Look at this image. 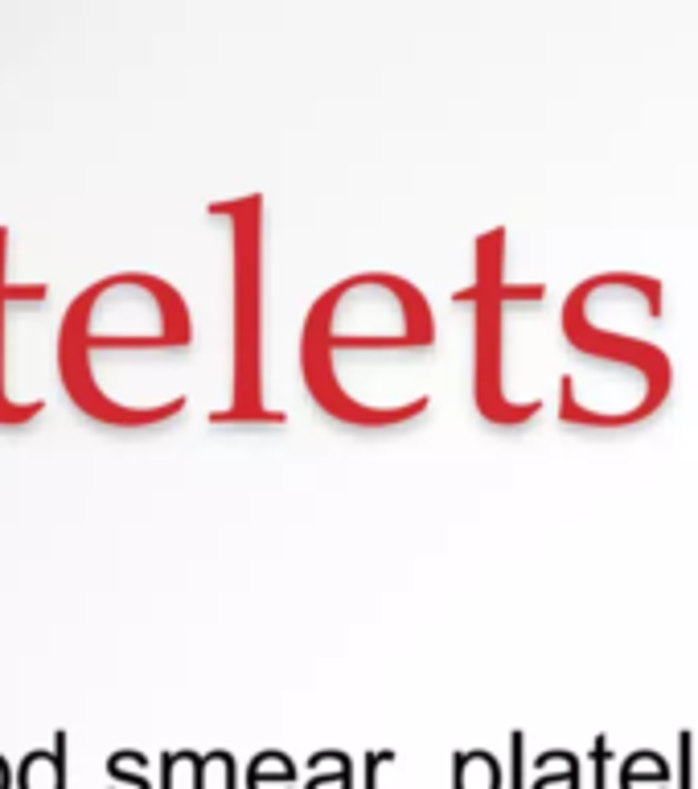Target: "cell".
I'll return each mask as SVG.
<instances>
[{"mask_svg":"<svg viewBox=\"0 0 698 789\" xmlns=\"http://www.w3.org/2000/svg\"><path fill=\"white\" fill-rule=\"evenodd\" d=\"M391 761V753H374L370 761H366V789H374V777H378V765H386Z\"/></svg>","mask_w":698,"mask_h":789,"instance_id":"52a82bcc","label":"cell"},{"mask_svg":"<svg viewBox=\"0 0 698 789\" xmlns=\"http://www.w3.org/2000/svg\"><path fill=\"white\" fill-rule=\"evenodd\" d=\"M235 214V407L214 420H255L284 424V411H267L259 391V354H263V202L247 198L239 206H218Z\"/></svg>","mask_w":698,"mask_h":789,"instance_id":"6da1fadb","label":"cell"},{"mask_svg":"<svg viewBox=\"0 0 698 789\" xmlns=\"http://www.w3.org/2000/svg\"><path fill=\"white\" fill-rule=\"evenodd\" d=\"M514 789H526L522 785V732H514Z\"/></svg>","mask_w":698,"mask_h":789,"instance_id":"ba28073f","label":"cell"},{"mask_svg":"<svg viewBox=\"0 0 698 789\" xmlns=\"http://www.w3.org/2000/svg\"><path fill=\"white\" fill-rule=\"evenodd\" d=\"M66 736H58L54 753H29L21 765V789H66Z\"/></svg>","mask_w":698,"mask_h":789,"instance_id":"3957f363","label":"cell"},{"mask_svg":"<svg viewBox=\"0 0 698 789\" xmlns=\"http://www.w3.org/2000/svg\"><path fill=\"white\" fill-rule=\"evenodd\" d=\"M506 235L493 231L481 239L477 255H481V272H477V403L485 411V420L493 424H522L530 416H538V403L518 407L510 403V395L501 391V305L506 300H538L542 284L534 288H506L501 280V255L493 259V251H501Z\"/></svg>","mask_w":698,"mask_h":789,"instance_id":"7a4b0ae2","label":"cell"},{"mask_svg":"<svg viewBox=\"0 0 698 789\" xmlns=\"http://www.w3.org/2000/svg\"><path fill=\"white\" fill-rule=\"evenodd\" d=\"M0 789H9V765H5V757H0Z\"/></svg>","mask_w":698,"mask_h":789,"instance_id":"9c48e42d","label":"cell"},{"mask_svg":"<svg viewBox=\"0 0 698 789\" xmlns=\"http://www.w3.org/2000/svg\"><path fill=\"white\" fill-rule=\"evenodd\" d=\"M592 765H596V789H604V765H608V740L604 736L592 748Z\"/></svg>","mask_w":698,"mask_h":789,"instance_id":"277c9868","label":"cell"},{"mask_svg":"<svg viewBox=\"0 0 698 789\" xmlns=\"http://www.w3.org/2000/svg\"><path fill=\"white\" fill-rule=\"evenodd\" d=\"M678 789H694V781H690V732H682V785Z\"/></svg>","mask_w":698,"mask_h":789,"instance_id":"5b68a950","label":"cell"},{"mask_svg":"<svg viewBox=\"0 0 698 789\" xmlns=\"http://www.w3.org/2000/svg\"><path fill=\"white\" fill-rule=\"evenodd\" d=\"M555 785H559V781H538V789H555ZM563 785H567V789H579V773H575V761L567 765V773H563Z\"/></svg>","mask_w":698,"mask_h":789,"instance_id":"8992f818","label":"cell"}]
</instances>
